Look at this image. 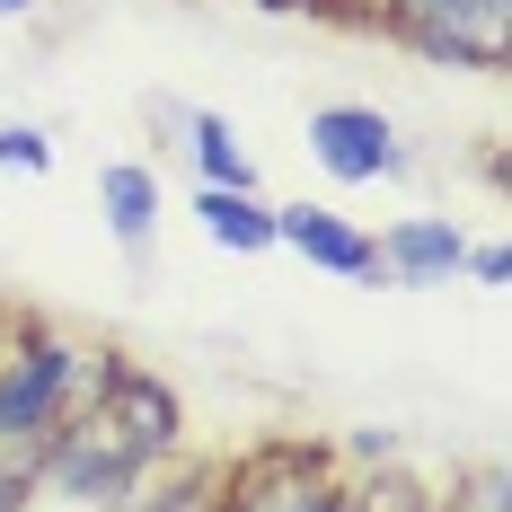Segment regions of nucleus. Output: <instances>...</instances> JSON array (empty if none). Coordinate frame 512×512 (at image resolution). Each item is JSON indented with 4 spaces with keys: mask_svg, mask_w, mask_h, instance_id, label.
Listing matches in <instances>:
<instances>
[{
    "mask_svg": "<svg viewBox=\"0 0 512 512\" xmlns=\"http://www.w3.org/2000/svg\"><path fill=\"white\" fill-rule=\"evenodd\" d=\"M398 27L442 62H477V71H504L512 53V0H389Z\"/></svg>",
    "mask_w": 512,
    "mask_h": 512,
    "instance_id": "nucleus-1",
    "label": "nucleus"
},
{
    "mask_svg": "<svg viewBox=\"0 0 512 512\" xmlns=\"http://www.w3.org/2000/svg\"><path fill=\"white\" fill-rule=\"evenodd\" d=\"M309 159L336 177V186H371V177H398L407 142L380 106H318L309 115Z\"/></svg>",
    "mask_w": 512,
    "mask_h": 512,
    "instance_id": "nucleus-2",
    "label": "nucleus"
},
{
    "mask_svg": "<svg viewBox=\"0 0 512 512\" xmlns=\"http://www.w3.org/2000/svg\"><path fill=\"white\" fill-rule=\"evenodd\" d=\"M80 380V354L71 345H36V354H18L0 371V442L9 451H27V442H45L53 424H62V389Z\"/></svg>",
    "mask_w": 512,
    "mask_h": 512,
    "instance_id": "nucleus-3",
    "label": "nucleus"
},
{
    "mask_svg": "<svg viewBox=\"0 0 512 512\" xmlns=\"http://www.w3.org/2000/svg\"><path fill=\"white\" fill-rule=\"evenodd\" d=\"M460 221H433V212H407V221H389L380 239H371V274H389V283H407V292H424V283H451L460 274Z\"/></svg>",
    "mask_w": 512,
    "mask_h": 512,
    "instance_id": "nucleus-4",
    "label": "nucleus"
},
{
    "mask_svg": "<svg viewBox=\"0 0 512 512\" xmlns=\"http://www.w3.org/2000/svg\"><path fill=\"white\" fill-rule=\"evenodd\" d=\"M274 248L309 256L318 274H345V283L371 274V230H354L345 212H327V204H274Z\"/></svg>",
    "mask_w": 512,
    "mask_h": 512,
    "instance_id": "nucleus-5",
    "label": "nucleus"
},
{
    "mask_svg": "<svg viewBox=\"0 0 512 512\" xmlns=\"http://www.w3.org/2000/svg\"><path fill=\"white\" fill-rule=\"evenodd\" d=\"M98 204H106V230H115L133 256L151 248V221H159V186H151V168H133V159L98 168Z\"/></svg>",
    "mask_w": 512,
    "mask_h": 512,
    "instance_id": "nucleus-6",
    "label": "nucleus"
},
{
    "mask_svg": "<svg viewBox=\"0 0 512 512\" xmlns=\"http://www.w3.org/2000/svg\"><path fill=\"white\" fill-rule=\"evenodd\" d=\"M195 221H204V239H221V248H239V256L274 248V204H256L239 186H204L195 195Z\"/></svg>",
    "mask_w": 512,
    "mask_h": 512,
    "instance_id": "nucleus-7",
    "label": "nucleus"
},
{
    "mask_svg": "<svg viewBox=\"0 0 512 512\" xmlns=\"http://www.w3.org/2000/svg\"><path fill=\"white\" fill-rule=\"evenodd\" d=\"M168 115L195 133L186 151H195V168H204V186H239V195H256V159L239 151V133H230L221 115H195V106H168Z\"/></svg>",
    "mask_w": 512,
    "mask_h": 512,
    "instance_id": "nucleus-8",
    "label": "nucleus"
},
{
    "mask_svg": "<svg viewBox=\"0 0 512 512\" xmlns=\"http://www.w3.org/2000/svg\"><path fill=\"white\" fill-rule=\"evenodd\" d=\"M239 512H345V504H336L327 486H301V477H292V486H265V495H248Z\"/></svg>",
    "mask_w": 512,
    "mask_h": 512,
    "instance_id": "nucleus-9",
    "label": "nucleus"
},
{
    "mask_svg": "<svg viewBox=\"0 0 512 512\" xmlns=\"http://www.w3.org/2000/svg\"><path fill=\"white\" fill-rule=\"evenodd\" d=\"M0 168H27L36 177V168H53V142L36 124H0Z\"/></svg>",
    "mask_w": 512,
    "mask_h": 512,
    "instance_id": "nucleus-10",
    "label": "nucleus"
},
{
    "mask_svg": "<svg viewBox=\"0 0 512 512\" xmlns=\"http://www.w3.org/2000/svg\"><path fill=\"white\" fill-rule=\"evenodd\" d=\"M460 274H477V283H512V256H504V248H468Z\"/></svg>",
    "mask_w": 512,
    "mask_h": 512,
    "instance_id": "nucleus-11",
    "label": "nucleus"
},
{
    "mask_svg": "<svg viewBox=\"0 0 512 512\" xmlns=\"http://www.w3.org/2000/svg\"><path fill=\"white\" fill-rule=\"evenodd\" d=\"M18 9H36V0H0V18H18Z\"/></svg>",
    "mask_w": 512,
    "mask_h": 512,
    "instance_id": "nucleus-12",
    "label": "nucleus"
}]
</instances>
